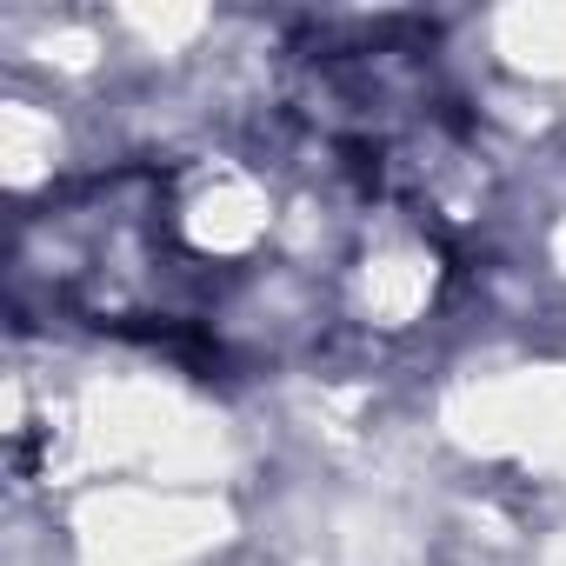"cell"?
I'll list each match as a JSON object with an SVG mask.
<instances>
[{"instance_id":"1","label":"cell","mask_w":566,"mask_h":566,"mask_svg":"<svg viewBox=\"0 0 566 566\" xmlns=\"http://www.w3.org/2000/svg\"><path fill=\"white\" fill-rule=\"evenodd\" d=\"M354 187L374 193L327 140L307 174L233 154L120 167L28 213L14 273L21 294L87 327L154 334L207 360H273L334 321Z\"/></svg>"}]
</instances>
